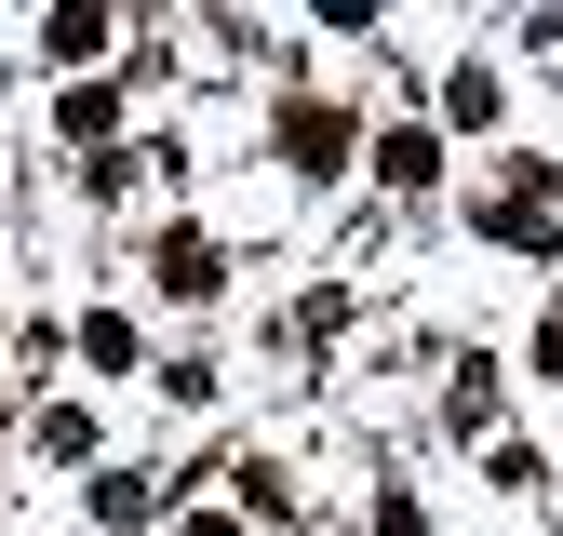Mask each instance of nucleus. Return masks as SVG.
Masks as SVG:
<instances>
[{
  "mask_svg": "<svg viewBox=\"0 0 563 536\" xmlns=\"http://www.w3.org/2000/svg\"><path fill=\"white\" fill-rule=\"evenodd\" d=\"M537 376H563V322H550V335H537Z\"/></svg>",
  "mask_w": 563,
  "mask_h": 536,
  "instance_id": "nucleus-4",
  "label": "nucleus"
},
{
  "mask_svg": "<svg viewBox=\"0 0 563 536\" xmlns=\"http://www.w3.org/2000/svg\"><path fill=\"white\" fill-rule=\"evenodd\" d=\"M282 148H296V175H335L349 121H335V108H282Z\"/></svg>",
  "mask_w": 563,
  "mask_h": 536,
  "instance_id": "nucleus-1",
  "label": "nucleus"
},
{
  "mask_svg": "<svg viewBox=\"0 0 563 536\" xmlns=\"http://www.w3.org/2000/svg\"><path fill=\"white\" fill-rule=\"evenodd\" d=\"M376 161H389V188H430V175H443V148H430V134H416V121L389 134V148H376Z\"/></svg>",
  "mask_w": 563,
  "mask_h": 536,
  "instance_id": "nucleus-3",
  "label": "nucleus"
},
{
  "mask_svg": "<svg viewBox=\"0 0 563 536\" xmlns=\"http://www.w3.org/2000/svg\"><path fill=\"white\" fill-rule=\"evenodd\" d=\"M162 282H175V295H216L229 268H216V242H201V228H175V242H162Z\"/></svg>",
  "mask_w": 563,
  "mask_h": 536,
  "instance_id": "nucleus-2",
  "label": "nucleus"
}]
</instances>
